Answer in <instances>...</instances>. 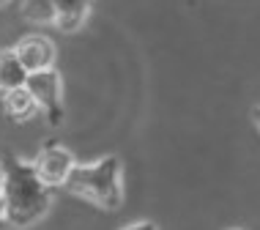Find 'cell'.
Here are the masks:
<instances>
[{
    "mask_svg": "<svg viewBox=\"0 0 260 230\" xmlns=\"http://www.w3.org/2000/svg\"><path fill=\"white\" fill-rule=\"evenodd\" d=\"M252 121H255V126H257V132H260V104L252 110Z\"/></svg>",
    "mask_w": 260,
    "mask_h": 230,
    "instance_id": "12",
    "label": "cell"
},
{
    "mask_svg": "<svg viewBox=\"0 0 260 230\" xmlns=\"http://www.w3.org/2000/svg\"><path fill=\"white\" fill-rule=\"evenodd\" d=\"M230 230H241V227H230Z\"/></svg>",
    "mask_w": 260,
    "mask_h": 230,
    "instance_id": "14",
    "label": "cell"
},
{
    "mask_svg": "<svg viewBox=\"0 0 260 230\" xmlns=\"http://www.w3.org/2000/svg\"><path fill=\"white\" fill-rule=\"evenodd\" d=\"M0 104H3V113L14 123H27L39 115V104L30 96L27 85H19V88H11L6 93H0Z\"/></svg>",
    "mask_w": 260,
    "mask_h": 230,
    "instance_id": "7",
    "label": "cell"
},
{
    "mask_svg": "<svg viewBox=\"0 0 260 230\" xmlns=\"http://www.w3.org/2000/svg\"><path fill=\"white\" fill-rule=\"evenodd\" d=\"M25 85L39 104V115H44L52 126H60L66 110H63V77L58 69L50 66L41 72H30Z\"/></svg>",
    "mask_w": 260,
    "mask_h": 230,
    "instance_id": "3",
    "label": "cell"
},
{
    "mask_svg": "<svg viewBox=\"0 0 260 230\" xmlns=\"http://www.w3.org/2000/svg\"><path fill=\"white\" fill-rule=\"evenodd\" d=\"M6 3H9V0H0V6H6Z\"/></svg>",
    "mask_w": 260,
    "mask_h": 230,
    "instance_id": "13",
    "label": "cell"
},
{
    "mask_svg": "<svg viewBox=\"0 0 260 230\" xmlns=\"http://www.w3.org/2000/svg\"><path fill=\"white\" fill-rule=\"evenodd\" d=\"M0 225H6V200H3V189H0Z\"/></svg>",
    "mask_w": 260,
    "mask_h": 230,
    "instance_id": "11",
    "label": "cell"
},
{
    "mask_svg": "<svg viewBox=\"0 0 260 230\" xmlns=\"http://www.w3.org/2000/svg\"><path fill=\"white\" fill-rule=\"evenodd\" d=\"M14 52H17L19 63L30 72H41V69H50L55 66V58H58V50H55V41L47 39V36H22L14 44Z\"/></svg>",
    "mask_w": 260,
    "mask_h": 230,
    "instance_id": "5",
    "label": "cell"
},
{
    "mask_svg": "<svg viewBox=\"0 0 260 230\" xmlns=\"http://www.w3.org/2000/svg\"><path fill=\"white\" fill-rule=\"evenodd\" d=\"M63 186L80 200L96 206L99 211H118L126 198L121 156L107 153V156L93 159V162H77Z\"/></svg>",
    "mask_w": 260,
    "mask_h": 230,
    "instance_id": "2",
    "label": "cell"
},
{
    "mask_svg": "<svg viewBox=\"0 0 260 230\" xmlns=\"http://www.w3.org/2000/svg\"><path fill=\"white\" fill-rule=\"evenodd\" d=\"M25 80H27V69L19 63L14 47L0 50V93H6V90H11V88L25 85Z\"/></svg>",
    "mask_w": 260,
    "mask_h": 230,
    "instance_id": "8",
    "label": "cell"
},
{
    "mask_svg": "<svg viewBox=\"0 0 260 230\" xmlns=\"http://www.w3.org/2000/svg\"><path fill=\"white\" fill-rule=\"evenodd\" d=\"M33 170H36V176L44 181L50 189H60L63 184H66L69 173L74 170L77 159L74 153L69 148H63V145H44V148H39V153L30 159Z\"/></svg>",
    "mask_w": 260,
    "mask_h": 230,
    "instance_id": "4",
    "label": "cell"
},
{
    "mask_svg": "<svg viewBox=\"0 0 260 230\" xmlns=\"http://www.w3.org/2000/svg\"><path fill=\"white\" fill-rule=\"evenodd\" d=\"M19 14L33 27H55V19H58V11H55L52 0H22Z\"/></svg>",
    "mask_w": 260,
    "mask_h": 230,
    "instance_id": "9",
    "label": "cell"
},
{
    "mask_svg": "<svg viewBox=\"0 0 260 230\" xmlns=\"http://www.w3.org/2000/svg\"><path fill=\"white\" fill-rule=\"evenodd\" d=\"M0 189L6 200V225L27 230L50 214L52 189L36 176L33 165L25 159L9 156L6 165H0Z\"/></svg>",
    "mask_w": 260,
    "mask_h": 230,
    "instance_id": "1",
    "label": "cell"
},
{
    "mask_svg": "<svg viewBox=\"0 0 260 230\" xmlns=\"http://www.w3.org/2000/svg\"><path fill=\"white\" fill-rule=\"evenodd\" d=\"M55 11H58V19H55V27L60 33H77L82 30L93 11V0H52Z\"/></svg>",
    "mask_w": 260,
    "mask_h": 230,
    "instance_id": "6",
    "label": "cell"
},
{
    "mask_svg": "<svg viewBox=\"0 0 260 230\" xmlns=\"http://www.w3.org/2000/svg\"><path fill=\"white\" fill-rule=\"evenodd\" d=\"M121 230H159V227H156V222L143 219V222H132V225H123Z\"/></svg>",
    "mask_w": 260,
    "mask_h": 230,
    "instance_id": "10",
    "label": "cell"
}]
</instances>
